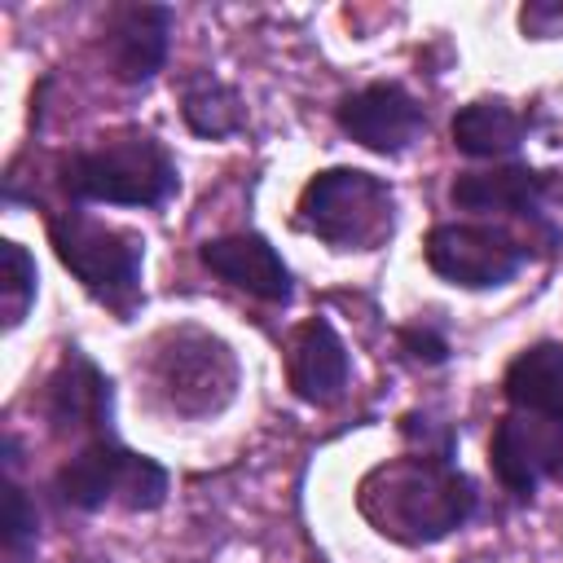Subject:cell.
Wrapping results in <instances>:
<instances>
[{
	"label": "cell",
	"instance_id": "6da1fadb",
	"mask_svg": "<svg viewBox=\"0 0 563 563\" xmlns=\"http://www.w3.org/2000/svg\"><path fill=\"white\" fill-rule=\"evenodd\" d=\"M479 510V484L453 453L405 449L356 479V515L391 545L427 550L462 532Z\"/></svg>",
	"mask_w": 563,
	"mask_h": 563
},
{
	"label": "cell",
	"instance_id": "7a4b0ae2",
	"mask_svg": "<svg viewBox=\"0 0 563 563\" xmlns=\"http://www.w3.org/2000/svg\"><path fill=\"white\" fill-rule=\"evenodd\" d=\"M57 185L75 207H141L158 211L180 194V167L158 132L128 123L92 145L62 154Z\"/></svg>",
	"mask_w": 563,
	"mask_h": 563
},
{
	"label": "cell",
	"instance_id": "3957f363",
	"mask_svg": "<svg viewBox=\"0 0 563 563\" xmlns=\"http://www.w3.org/2000/svg\"><path fill=\"white\" fill-rule=\"evenodd\" d=\"M48 246L57 255V264L79 282V290L101 303L114 321H132L145 303V238L123 229V224H106L79 207L70 211H53L44 220Z\"/></svg>",
	"mask_w": 563,
	"mask_h": 563
},
{
	"label": "cell",
	"instance_id": "277c9868",
	"mask_svg": "<svg viewBox=\"0 0 563 563\" xmlns=\"http://www.w3.org/2000/svg\"><path fill=\"white\" fill-rule=\"evenodd\" d=\"M396 189L365 167H321L295 198V229L325 242L330 251H383L396 233Z\"/></svg>",
	"mask_w": 563,
	"mask_h": 563
},
{
	"label": "cell",
	"instance_id": "5b68a950",
	"mask_svg": "<svg viewBox=\"0 0 563 563\" xmlns=\"http://www.w3.org/2000/svg\"><path fill=\"white\" fill-rule=\"evenodd\" d=\"M53 493L62 506H70L79 515H97L106 506L150 515V510L167 506L172 471L158 457L123 444L119 435H97V440H84L53 471Z\"/></svg>",
	"mask_w": 563,
	"mask_h": 563
},
{
	"label": "cell",
	"instance_id": "8992f818",
	"mask_svg": "<svg viewBox=\"0 0 563 563\" xmlns=\"http://www.w3.org/2000/svg\"><path fill=\"white\" fill-rule=\"evenodd\" d=\"M427 268L457 290H501L532 260V242L493 220H440L422 238Z\"/></svg>",
	"mask_w": 563,
	"mask_h": 563
},
{
	"label": "cell",
	"instance_id": "52a82bcc",
	"mask_svg": "<svg viewBox=\"0 0 563 563\" xmlns=\"http://www.w3.org/2000/svg\"><path fill=\"white\" fill-rule=\"evenodd\" d=\"M167 339H172V347L158 352L154 374H158V387L167 391L172 409L189 413V418L220 413L238 391V361H233L229 343L207 330H194V325H185Z\"/></svg>",
	"mask_w": 563,
	"mask_h": 563
},
{
	"label": "cell",
	"instance_id": "ba28073f",
	"mask_svg": "<svg viewBox=\"0 0 563 563\" xmlns=\"http://www.w3.org/2000/svg\"><path fill=\"white\" fill-rule=\"evenodd\" d=\"M334 128L383 158H400L427 136V106L400 79H369L334 101Z\"/></svg>",
	"mask_w": 563,
	"mask_h": 563
},
{
	"label": "cell",
	"instance_id": "9c48e42d",
	"mask_svg": "<svg viewBox=\"0 0 563 563\" xmlns=\"http://www.w3.org/2000/svg\"><path fill=\"white\" fill-rule=\"evenodd\" d=\"M35 405L53 435H79V440L114 435V383L79 343L62 347Z\"/></svg>",
	"mask_w": 563,
	"mask_h": 563
},
{
	"label": "cell",
	"instance_id": "30bf717a",
	"mask_svg": "<svg viewBox=\"0 0 563 563\" xmlns=\"http://www.w3.org/2000/svg\"><path fill=\"white\" fill-rule=\"evenodd\" d=\"M172 31H176V9L172 4H110L101 18V62L114 84L123 88H145L167 70L172 57Z\"/></svg>",
	"mask_w": 563,
	"mask_h": 563
},
{
	"label": "cell",
	"instance_id": "8fae6325",
	"mask_svg": "<svg viewBox=\"0 0 563 563\" xmlns=\"http://www.w3.org/2000/svg\"><path fill=\"white\" fill-rule=\"evenodd\" d=\"M488 471L515 501H532L545 479H563V427L537 413H501L488 435Z\"/></svg>",
	"mask_w": 563,
	"mask_h": 563
},
{
	"label": "cell",
	"instance_id": "7c38bea8",
	"mask_svg": "<svg viewBox=\"0 0 563 563\" xmlns=\"http://www.w3.org/2000/svg\"><path fill=\"white\" fill-rule=\"evenodd\" d=\"M554 194V172L532 167V163H493V167H471L449 180V202L457 211H497L537 224L550 242H559L554 224L545 220V202Z\"/></svg>",
	"mask_w": 563,
	"mask_h": 563
},
{
	"label": "cell",
	"instance_id": "4fadbf2b",
	"mask_svg": "<svg viewBox=\"0 0 563 563\" xmlns=\"http://www.w3.org/2000/svg\"><path fill=\"white\" fill-rule=\"evenodd\" d=\"M198 264L211 277H220L224 286H233L260 303L286 308L295 299V273L260 229H238V233L198 242Z\"/></svg>",
	"mask_w": 563,
	"mask_h": 563
},
{
	"label": "cell",
	"instance_id": "5bb4252c",
	"mask_svg": "<svg viewBox=\"0 0 563 563\" xmlns=\"http://www.w3.org/2000/svg\"><path fill=\"white\" fill-rule=\"evenodd\" d=\"M347 383H352V356H347V343L334 330V321L321 312L299 321L286 339V387L303 405L330 409L343 400Z\"/></svg>",
	"mask_w": 563,
	"mask_h": 563
},
{
	"label": "cell",
	"instance_id": "9a60e30c",
	"mask_svg": "<svg viewBox=\"0 0 563 563\" xmlns=\"http://www.w3.org/2000/svg\"><path fill=\"white\" fill-rule=\"evenodd\" d=\"M537 110H523L506 97H475L466 106L453 110L449 119V141L457 154L466 158H484V163H497V158H510L528 145V136L537 132Z\"/></svg>",
	"mask_w": 563,
	"mask_h": 563
},
{
	"label": "cell",
	"instance_id": "2e32d148",
	"mask_svg": "<svg viewBox=\"0 0 563 563\" xmlns=\"http://www.w3.org/2000/svg\"><path fill=\"white\" fill-rule=\"evenodd\" d=\"M501 396L510 409L563 427V339H537L519 347L501 369Z\"/></svg>",
	"mask_w": 563,
	"mask_h": 563
},
{
	"label": "cell",
	"instance_id": "e0dca14e",
	"mask_svg": "<svg viewBox=\"0 0 563 563\" xmlns=\"http://www.w3.org/2000/svg\"><path fill=\"white\" fill-rule=\"evenodd\" d=\"M176 101H180V119L198 141H229L238 132H246V97L233 79L198 66L185 70L176 79Z\"/></svg>",
	"mask_w": 563,
	"mask_h": 563
},
{
	"label": "cell",
	"instance_id": "ac0fdd59",
	"mask_svg": "<svg viewBox=\"0 0 563 563\" xmlns=\"http://www.w3.org/2000/svg\"><path fill=\"white\" fill-rule=\"evenodd\" d=\"M35 295H40L35 255L18 238H4L0 242V325L4 330H18L31 317Z\"/></svg>",
	"mask_w": 563,
	"mask_h": 563
},
{
	"label": "cell",
	"instance_id": "d6986e66",
	"mask_svg": "<svg viewBox=\"0 0 563 563\" xmlns=\"http://www.w3.org/2000/svg\"><path fill=\"white\" fill-rule=\"evenodd\" d=\"M0 545H4L9 563H31V559H35V550H40V510H35V497L13 479V471H4Z\"/></svg>",
	"mask_w": 563,
	"mask_h": 563
},
{
	"label": "cell",
	"instance_id": "ffe728a7",
	"mask_svg": "<svg viewBox=\"0 0 563 563\" xmlns=\"http://www.w3.org/2000/svg\"><path fill=\"white\" fill-rule=\"evenodd\" d=\"M391 339H396V352L409 365H422V369H435V365H444L453 356V343L431 321H405V325L391 330Z\"/></svg>",
	"mask_w": 563,
	"mask_h": 563
},
{
	"label": "cell",
	"instance_id": "44dd1931",
	"mask_svg": "<svg viewBox=\"0 0 563 563\" xmlns=\"http://www.w3.org/2000/svg\"><path fill=\"white\" fill-rule=\"evenodd\" d=\"M396 431L409 449H427V453H453L457 457V427L435 418L431 409H405L396 418Z\"/></svg>",
	"mask_w": 563,
	"mask_h": 563
},
{
	"label": "cell",
	"instance_id": "7402d4cb",
	"mask_svg": "<svg viewBox=\"0 0 563 563\" xmlns=\"http://www.w3.org/2000/svg\"><path fill=\"white\" fill-rule=\"evenodd\" d=\"M519 35L523 40H563V0H523Z\"/></svg>",
	"mask_w": 563,
	"mask_h": 563
}]
</instances>
